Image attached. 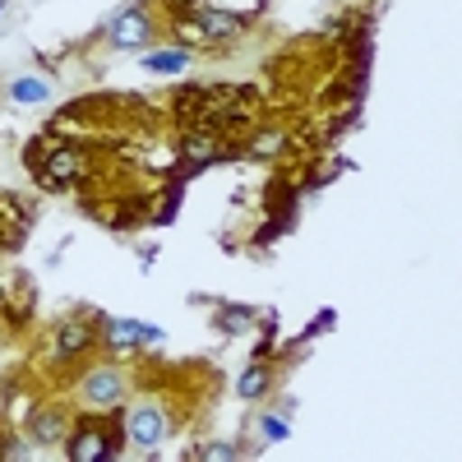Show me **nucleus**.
Listing matches in <instances>:
<instances>
[{
	"instance_id": "obj_9",
	"label": "nucleus",
	"mask_w": 462,
	"mask_h": 462,
	"mask_svg": "<svg viewBox=\"0 0 462 462\" xmlns=\"http://www.w3.org/2000/svg\"><path fill=\"white\" fill-rule=\"evenodd\" d=\"M268 379H273V374H268L263 365H254V370H250V374L241 379V393H245V398H259V393L268 389Z\"/></svg>"
},
{
	"instance_id": "obj_2",
	"label": "nucleus",
	"mask_w": 462,
	"mask_h": 462,
	"mask_svg": "<svg viewBox=\"0 0 462 462\" xmlns=\"http://www.w3.org/2000/svg\"><path fill=\"white\" fill-rule=\"evenodd\" d=\"M116 448H121V430H116L111 411H79V420L65 435V453L74 462H97V457H111Z\"/></svg>"
},
{
	"instance_id": "obj_5",
	"label": "nucleus",
	"mask_w": 462,
	"mask_h": 462,
	"mask_svg": "<svg viewBox=\"0 0 462 462\" xmlns=\"http://www.w3.org/2000/svg\"><path fill=\"white\" fill-rule=\"evenodd\" d=\"M28 315H32V282L23 273H14L10 282H0V333L28 328Z\"/></svg>"
},
{
	"instance_id": "obj_10",
	"label": "nucleus",
	"mask_w": 462,
	"mask_h": 462,
	"mask_svg": "<svg viewBox=\"0 0 462 462\" xmlns=\"http://www.w3.org/2000/svg\"><path fill=\"white\" fill-rule=\"evenodd\" d=\"M158 5H167L171 14H180V10H195V5H199V0H158Z\"/></svg>"
},
{
	"instance_id": "obj_3",
	"label": "nucleus",
	"mask_w": 462,
	"mask_h": 462,
	"mask_svg": "<svg viewBox=\"0 0 462 462\" xmlns=\"http://www.w3.org/2000/svg\"><path fill=\"white\" fill-rule=\"evenodd\" d=\"M130 398V374L116 361H93L79 374V411H116Z\"/></svg>"
},
{
	"instance_id": "obj_8",
	"label": "nucleus",
	"mask_w": 462,
	"mask_h": 462,
	"mask_svg": "<svg viewBox=\"0 0 462 462\" xmlns=\"http://www.w3.org/2000/svg\"><path fill=\"white\" fill-rule=\"evenodd\" d=\"M28 231V213L14 195H0V250H14Z\"/></svg>"
},
{
	"instance_id": "obj_1",
	"label": "nucleus",
	"mask_w": 462,
	"mask_h": 462,
	"mask_svg": "<svg viewBox=\"0 0 462 462\" xmlns=\"http://www.w3.org/2000/svg\"><path fill=\"white\" fill-rule=\"evenodd\" d=\"M143 393L125 398V430L139 448H158L167 435L199 416V402L213 389L208 365H143Z\"/></svg>"
},
{
	"instance_id": "obj_6",
	"label": "nucleus",
	"mask_w": 462,
	"mask_h": 462,
	"mask_svg": "<svg viewBox=\"0 0 462 462\" xmlns=\"http://www.w3.org/2000/svg\"><path fill=\"white\" fill-rule=\"evenodd\" d=\"M28 435H32L37 444H65V435H69V411L56 407V402L32 407V411H28Z\"/></svg>"
},
{
	"instance_id": "obj_4",
	"label": "nucleus",
	"mask_w": 462,
	"mask_h": 462,
	"mask_svg": "<svg viewBox=\"0 0 462 462\" xmlns=\"http://www.w3.org/2000/svg\"><path fill=\"white\" fill-rule=\"evenodd\" d=\"M176 32H180V42L189 37V42H199V47H226V42H236V37L245 32V23L236 14H222V10H185L176 14Z\"/></svg>"
},
{
	"instance_id": "obj_7",
	"label": "nucleus",
	"mask_w": 462,
	"mask_h": 462,
	"mask_svg": "<svg viewBox=\"0 0 462 462\" xmlns=\"http://www.w3.org/2000/svg\"><path fill=\"white\" fill-rule=\"evenodd\" d=\"M152 37V14H148V5H134V10H125L121 19L111 23V42L116 47H139V42H148Z\"/></svg>"
}]
</instances>
